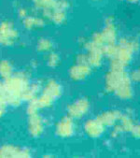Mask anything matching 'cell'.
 Here are the masks:
<instances>
[{
	"mask_svg": "<svg viewBox=\"0 0 140 158\" xmlns=\"http://www.w3.org/2000/svg\"><path fill=\"white\" fill-rule=\"evenodd\" d=\"M30 83L27 76L23 74L11 75L3 82L6 100L8 105L17 107L23 102V96L28 89Z\"/></svg>",
	"mask_w": 140,
	"mask_h": 158,
	"instance_id": "6da1fadb",
	"label": "cell"
},
{
	"mask_svg": "<svg viewBox=\"0 0 140 158\" xmlns=\"http://www.w3.org/2000/svg\"><path fill=\"white\" fill-rule=\"evenodd\" d=\"M34 8L39 10L42 16L49 19L51 13L56 9L66 10L68 8L67 0H32Z\"/></svg>",
	"mask_w": 140,
	"mask_h": 158,
	"instance_id": "7a4b0ae2",
	"label": "cell"
},
{
	"mask_svg": "<svg viewBox=\"0 0 140 158\" xmlns=\"http://www.w3.org/2000/svg\"><path fill=\"white\" fill-rule=\"evenodd\" d=\"M19 34L11 22L4 21L0 23V45L11 46L18 40Z\"/></svg>",
	"mask_w": 140,
	"mask_h": 158,
	"instance_id": "3957f363",
	"label": "cell"
},
{
	"mask_svg": "<svg viewBox=\"0 0 140 158\" xmlns=\"http://www.w3.org/2000/svg\"><path fill=\"white\" fill-rule=\"evenodd\" d=\"M85 49L88 51L87 53V61H88V65L90 67H99L102 63V59H103V48L96 45L94 42H93L92 40L86 42L84 44Z\"/></svg>",
	"mask_w": 140,
	"mask_h": 158,
	"instance_id": "277c9868",
	"label": "cell"
},
{
	"mask_svg": "<svg viewBox=\"0 0 140 158\" xmlns=\"http://www.w3.org/2000/svg\"><path fill=\"white\" fill-rule=\"evenodd\" d=\"M90 109V102L87 98H80L67 107L68 116L72 119H80L83 117Z\"/></svg>",
	"mask_w": 140,
	"mask_h": 158,
	"instance_id": "5b68a950",
	"label": "cell"
},
{
	"mask_svg": "<svg viewBox=\"0 0 140 158\" xmlns=\"http://www.w3.org/2000/svg\"><path fill=\"white\" fill-rule=\"evenodd\" d=\"M56 134L61 138H69L75 133L74 120L70 116L63 117L56 125Z\"/></svg>",
	"mask_w": 140,
	"mask_h": 158,
	"instance_id": "8992f818",
	"label": "cell"
},
{
	"mask_svg": "<svg viewBox=\"0 0 140 158\" xmlns=\"http://www.w3.org/2000/svg\"><path fill=\"white\" fill-rule=\"evenodd\" d=\"M28 131L34 138H39L44 131V121L39 112L28 114Z\"/></svg>",
	"mask_w": 140,
	"mask_h": 158,
	"instance_id": "52a82bcc",
	"label": "cell"
},
{
	"mask_svg": "<svg viewBox=\"0 0 140 158\" xmlns=\"http://www.w3.org/2000/svg\"><path fill=\"white\" fill-rule=\"evenodd\" d=\"M31 152L27 149H23L13 145H4L0 148V157H30Z\"/></svg>",
	"mask_w": 140,
	"mask_h": 158,
	"instance_id": "ba28073f",
	"label": "cell"
},
{
	"mask_svg": "<svg viewBox=\"0 0 140 158\" xmlns=\"http://www.w3.org/2000/svg\"><path fill=\"white\" fill-rule=\"evenodd\" d=\"M124 70H111L106 76V89L108 92H113L118 87L120 82L122 81L123 77L125 76Z\"/></svg>",
	"mask_w": 140,
	"mask_h": 158,
	"instance_id": "9c48e42d",
	"label": "cell"
},
{
	"mask_svg": "<svg viewBox=\"0 0 140 158\" xmlns=\"http://www.w3.org/2000/svg\"><path fill=\"white\" fill-rule=\"evenodd\" d=\"M115 94L121 99H129L133 97V88L129 75L125 74L122 81L114 91Z\"/></svg>",
	"mask_w": 140,
	"mask_h": 158,
	"instance_id": "30bf717a",
	"label": "cell"
},
{
	"mask_svg": "<svg viewBox=\"0 0 140 158\" xmlns=\"http://www.w3.org/2000/svg\"><path fill=\"white\" fill-rule=\"evenodd\" d=\"M91 72L92 69L89 65L77 63L76 65L71 67V69H69V76L74 81H82L86 77H88Z\"/></svg>",
	"mask_w": 140,
	"mask_h": 158,
	"instance_id": "8fae6325",
	"label": "cell"
},
{
	"mask_svg": "<svg viewBox=\"0 0 140 158\" xmlns=\"http://www.w3.org/2000/svg\"><path fill=\"white\" fill-rule=\"evenodd\" d=\"M100 33L104 39V41L106 45L115 43L116 39H117V31H116V27H115L112 18H109L106 21V27H105L104 30Z\"/></svg>",
	"mask_w": 140,
	"mask_h": 158,
	"instance_id": "7c38bea8",
	"label": "cell"
},
{
	"mask_svg": "<svg viewBox=\"0 0 140 158\" xmlns=\"http://www.w3.org/2000/svg\"><path fill=\"white\" fill-rule=\"evenodd\" d=\"M84 130L86 134L91 138H98L100 137L105 130V126L96 119L88 120L84 123Z\"/></svg>",
	"mask_w": 140,
	"mask_h": 158,
	"instance_id": "4fadbf2b",
	"label": "cell"
},
{
	"mask_svg": "<svg viewBox=\"0 0 140 158\" xmlns=\"http://www.w3.org/2000/svg\"><path fill=\"white\" fill-rule=\"evenodd\" d=\"M121 113L119 110H108L97 116L96 120L99 121L104 126L114 125L121 118Z\"/></svg>",
	"mask_w": 140,
	"mask_h": 158,
	"instance_id": "5bb4252c",
	"label": "cell"
},
{
	"mask_svg": "<svg viewBox=\"0 0 140 158\" xmlns=\"http://www.w3.org/2000/svg\"><path fill=\"white\" fill-rule=\"evenodd\" d=\"M42 93L47 94L52 98L56 99L62 94L63 89H62V86L57 81H55L54 80H51L46 82L45 86L42 89Z\"/></svg>",
	"mask_w": 140,
	"mask_h": 158,
	"instance_id": "9a60e30c",
	"label": "cell"
},
{
	"mask_svg": "<svg viewBox=\"0 0 140 158\" xmlns=\"http://www.w3.org/2000/svg\"><path fill=\"white\" fill-rule=\"evenodd\" d=\"M23 24L26 29L34 30V29H38V28L43 27L45 25V21L41 17L29 14L27 17L23 19Z\"/></svg>",
	"mask_w": 140,
	"mask_h": 158,
	"instance_id": "2e32d148",
	"label": "cell"
},
{
	"mask_svg": "<svg viewBox=\"0 0 140 158\" xmlns=\"http://www.w3.org/2000/svg\"><path fill=\"white\" fill-rule=\"evenodd\" d=\"M133 52H134L131 51L130 49H128L127 47L119 44L118 52H117V55L114 58H116L117 60H119L124 67H126L127 65H129V63L132 60Z\"/></svg>",
	"mask_w": 140,
	"mask_h": 158,
	"instance_id": "e0dca14e",
	"label": "cell"
},
{
	"mask_svg": "<svg viewBox=\"0 0 140 158\" xmlns=\"http://www.w3.org/2000/svg\"><path fill=\"white\" fill-rule=\"evenodd\" d=\"M33 101L36 103L37 107L40 110V109H46V108L51 107L53 104L54 98H52L47 94L42 93L40 96H37V98L33 99Z\"/></svg>",
	"mask_w": 140,
	"mask_h": 158,
	"instance_id": "ac0fdd59",
	"label": "cell"
},
{
	"mask_svg": "<svg viewBox=\"0 0 140 158\" xmlns=\"http://www.w3.org/2000/svg\"><path fill=\"white\" fill-rule=\"evenodd\" d=\"M13 74V67L8 60L0 61V77L6 80Z\"/></svg>",
	"mask_w": 140,
	"mask_h": 158,
	"instance_id": "d6986e66",
	"label": "cell"
},
{
	"mask_svg": "<svg viewBox=\"0 0 140 158\" xmlns=\"http://www.w3.org/2000/svg\"><path fill=\"white\" fill-rule=\"evenodd\" d=\"M120 127L121 128L122 131H132L134 126V121L132 120V118L128 115H122L121 116L120 118Z\"/></svg>",
	"mask_w": 140,
	"mask_h": 158,
	"instance_id": "ffe728a7",
	"label": "cell"
},
{
	"mask_svg": "<svg viewBox=\"0 0 140 158\" xmlns=\"http://www.w3.org/2000/svg\"><path fill=\"white\" fill-rule=\"evenodd\" d=\"M7 100H6V94H5V91H4V86H3V82L0 81V118H1L6 110H7Z\"/></svg>",
	"mask_w": 140,
	"mask_h": 158,
	"instance_id": "44dd1931",
	"label": "cell"
},
{
	"mask_svg": "<svg viewBox=\"0 0 140 158\" xmlns=\"http://www.w3.org/2000/svg\"><path fill=\"white\" fill-rule=\"evenodd\" d=\"M52 48L53 44L48 39H41L38 43V51L40 52H50Z\"/></svg>",
	"mask_w": 140,
	"mask_h": 158,
	"instance_id": "7402d4cb",
	"label": "cell"
},
{
	"mask_svg": "<svg viewBox=\"0 0 140 158\" xmlns=\"http://www.w3.org/2000/svg\"><path fill=\"white\" fill-rule=\"evenodd\" d=\"M119 49V45H116L115 43L113 44H107L103 47V53L106 54L109 58L112 59L117 55Z\"/></svg>",
	"mask_w": 140,
	"mask_h": 158,
	"instance_id": "603a6c76",
	"label": "cell"
},
{
	"mask_svg": "<svg viewBox=\"0 0 140 158\" xmlns=\"http://www.w3.org/2000/svg\"><path fill=\"white\" fill-rule=\"evenodd\" d=\"M120 45L125 46V47H127L128 49H130L133 52L136 51L139 48V45L135 40H127V39H121L120 40Z\"/></svg>",
	"mask_w": 140,
	"mask_h": 158,
	"instance_id": "cb8c5ba5",
	"label": "cell"
},
{
	"mask_svg": "<svg viewBox=\"0 0 140 158\" xmlns=\"http://www.w3.org/2000/svg\"><path fill=\"white\" fill-rule=\"evenodd\" d=\"M60 63V57L56 52H51L48 56V66L51 68H55Z\"/></svg>",
	"mask_w": 140,
	"mask_h": 158,
	"instance_id": "d4e9b609",
	"label": "cell"
},
{
	"mask_svg": "<svg viewBox=\"0 0 140 158\" xmlns=\"http://www.w3.org/2000/svg\"><path fill=\"white\" fill-rule=\"evenodd\" d=\"M18 14H19V17L23 20V19H24L25 17H27V16L30 14V12H29V10H28L27 9L21 8V9L19 10V11H18Z\"/></svg>",
	"mask_w": 140,
	"mask_h": 158,
	"instance_id": "484cf974",
	"label": "cell"
},
{
	"mask_svg": "<svg viewBox=\"0 0 140 158\" xmlns=\"http://www.w3.org/2000/svg\"><path fill=\"white\" fill-rule=\"evenodd\" d=\"M132 132H133L134 137H135V138H137V139H140V124L134 125V128H133V130H132Z\"/></svg>",
	"mask_w": 140,
	"mask_h": 158,
	"instance_id": "4316f807",
	"label": "cell"
},
{
	"mask_svg": "<svg viewBox=\"0 0 140 158\" xmlns=\"http://www.w3.org/2000/svg\"><path fill=\"white\" fill-rule=\"evenodd\" d=\"M132 79H133V81H134L140 82V70L134 71V72L132 73Z\"/></svg>",
	"mask_w": 140,
	"mask_h": 158,
	"instance_id": "83f0119b",
	"label": "cell"
}]
</instances>
